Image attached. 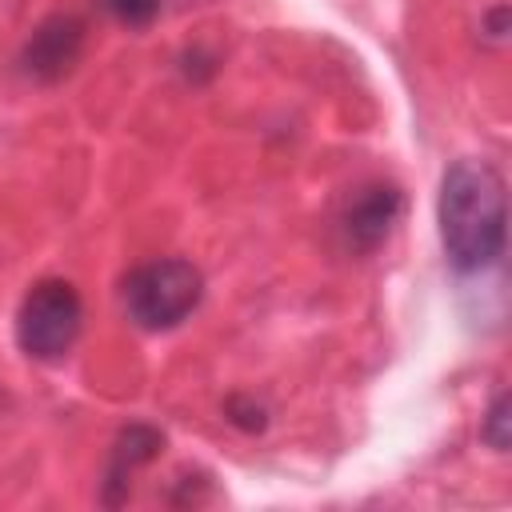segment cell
Wrapping results in <instances>:
<instances>
[{
    "label": "cell",
    "mask_w": 512,
    "mask_h": 512,
    "mask_svg": "<svg viewBox=\"0 0 512 512\" xmlns=\"http://www.w3.org/2000/svg\"><path fill=\"white\" fill-rule=\"evenodd\" d=\"M436 224L444 260L456 272H480L504 256L508 212H504V176L488 160H456L444 168Z\"/></svg>",
    "instance_id": "obj_1"
},
{
    "label": "cell",
    "mask_w": 512,
    "mask_h": 512,
    "mask_svg": "<svg viewBox=\"0 0 512 512\" xmlns=\"http://www.w3.org/2000/svg\"><path fill=\"white\" fill-rule=\"evenodd\" d=\"M204 300V272L184 256H160L136 264L120 284V304L128 320L144 332L180 328Z\"/></svg>",
    "instance_id": "obj_2"
},
{
    "label": "cell",
    "mask_w": 512,
    "mask_h": 512,
    "mask_svg": "<svg viewBox=\"0 0 512 512\" xmlns=\"http://www.w3.org/2000/svg\"><path fill=\"white\" fill-rule=\"evenodd\" d=\"M80 328H84V300L72 280L44 276L24 292L16 312V344L24 356L40 364H56L76 348Z\"/></svg>",
    "instance_id": "obj_3"
},
{
    "label": "cell",
    "mask_w": 512,
    "mask_h": 512,
    "mask_svg": "<svg viewBox=\"0 0 512 512\" xmlns=\"http://www.w3.org/2000/svg\"><path fill=\"white\" fill-rule=\"evenodd\" d=\"M84 40H88V28H84L80 16H72V12L48 16L24 40V48H20V72L28 80H36V84H56V80H64L80 64Z\"/></svg>",
    "instance_id": "obj_4"
},
{
    "label": "cell",
    "mask_w": 512,
    "mask_h": 512,
    "mask_svg": "<svg viewBox=\"0 0 512 512\" xmlns=\"http://www.w3.org/2000/svg\"><path fill=\"white\" fill-rule=\"evenodd\" d=\"M400 212H404V196L396 184L384 180L360 184L340 212V236L352 252H376L392 236Z\"/></svg>",
    "instance_id": "obj_5"
},
{
    "label": "cell",
    "mask_w": 512,
    "mask_h": 512,
    "mask_svg": "<svg viewBox=\"0 0 512 512\" xmlns=\"http://www.w3.org/2000/svg\"><path fill=\"white\" fill-rule=\"evenodd\" d=\"M160 448H164V432H160V428H152V424H128V428L116 436L112 452H108V468H104V492H100V500H104L108 508H116V504L128 496V480H132V472L144 468V464H152Z\"/></svg>",
    "instance_id": "obj_6"
},
{
    "label": "cell",
    "mask_w": 512,
    "mask_h": 512,
    "mask_svg": "<svg viewBox=\"0 0 512 512\" xmlns=\"http://www.w3.org/2000/svg\"><path fill=\"white\" fill-rule=\"evenodd\" d=\"M480 440L492 448V452H508L512 444V416H508V392H496L484 420H480Z\"/></svg>",
    "instance_id": "obj_7"
},
{
    "label": "cell",
    "mask_w": 512,
    "mask_h": 512,
    "mask_svg": "<svg viewBox=\"0 0 512 512\" xmlns=\"http://www.w3.org/2000/svg\"><path fill=\"white\" fill-rule=\"evenodd\" d=\"M108 16H116L120 24L128 28H148L156 16H160V4L164 0H100Z\"/></svg>",
    "instance_id": "obj_8"
}]
</instances>
